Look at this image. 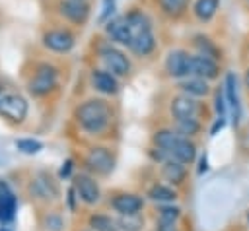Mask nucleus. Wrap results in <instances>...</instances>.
Listing matches in <instances>:
<instances>
[{
	"label": "nucleus",
	"mask_w": 249,
	"mask_h": 231,
	"mask_svg": "<svg viewBox=\"0 0 249 231\" xmlns=\"http://www.w3.org/2000/svg\"><path fill=\"white\" fill-rule=\"evenodd\" d=\"M74 116L88 134H101L111 122V109L101 99H89L76 109Z\"/></svg>",
	"instance_id": "1"
},
{
	"label": "nucleus",
	"mask_w": 249,
	"mask_h": 231,
	"mask_svg": "<svg viewBox=\"0 0 249 231\" xmlns=\"http://www.w3.org/2000/svg\"><path fill=\"white\" fill-rule=\"evenodd\" d=\"M99 58H101L105 70H109L111 74L121 76V78L130 74V60L126 58L124 52H121L113 45H103L99 49Z\"/></svg>",
	"instance_id": "2"
},
{
	"label": "nucleus",
	"mask_w": 249,
	"mask_h": 231,
	"mask_svg": "<svg viewBox=\"0 0 249 231\" xmlns=\"http://www.w3.org/2000/svg\"><path fill=\"white\" fill-rule=\"evenodd\" d=\"M0 116L10 122H23L27 116V101L18 93H6L0 97Z\"/></svg>",
	"instance_id": "3"
},
{
	"label": "nucleus",
	"mask_w": 249,
	"mask_h": 231,
	"mask_svg": "<svg viewBox=\"0 0 249 231\" xmlns=\"http://www.w3.org/2000/svg\"><path fill=\"white\" fill-rule=\"evenodd\" d=\"M54 85H56V70L53 66H49V64H39L35 74H33V78L27 83L29 91L33 95H37V97L47 95Z\"/></svg>",
	"instance_id": "4"
},
{
	"label": "nucleus",
	"mask_w": 249,
	"mask_h": 231,
	"mask_svg": "<svg viewBox=\"0 0 249 231\" xmlns=\"http://www.w3.org/2000/svg\"><path fill=\"white\" fill-rule=\"evenodd\" d=\"M86 165L89 171H93L97 175H109L115 167V157L107 148L97 146V148L89 149V153L86 157Z\"/></svg>",
	"instance_id": "5"
},
{
	"label": "nucleus",
	"mask_w": 249,
	"mask_h": 231,
	"mask_svg": "<svg viewBox=\"0 0 249 231\" xmlns=\"http://www.w3.org/2000/svg\"><path fill=\"white\" fill-rule=\"evenodd\" d=\"M74 190H76L78 198H80L84 204H88V206L97 204L99 198H101V190H99L97 181H95L93 177H89V175H84V173H80V175L74 179Z\"/></svg>",
	"instance_id": "6"
},
{
	"label": "nucleus",
	"mask_w": 249,
	"mask_h": 231,
	"mask_svg": "<svg viewBox=\"0 0 249 231\" xmlns=\"http://www.w3.org/2000/svg\"><path fill=\"white\" fill-rule=\"evenodd\" d=\"M191 68V54L183 49H175L165 58V72L171 78H187Z\"/></svg>",
	"instance_id": "7"
},
{
	"label": "nucleus",
	"mask_w": 249,
	"mask_h": 231,
	"mask_svg": "<svg viewBox=\"0 0 249 231\" xmlns=\"http://www.w3.org/2000/svg\"><path fill=\"white\" fill-rule=\"evenodd\" d=\"M169 159H175V161H181V163H191L193 159H195V155H196V148H195V144L189 140V138H185V136H179L177 134V138L171 142V146L163 151Z\"/></svg>",
	"instance_id": "8"
},
{
	"label": "nucleus",
	"mask_w": 249,
	"mask_h": 231,
	"mask_svg": "<svg viewBox=\"0 0 249 231\" xmlns=\"http://www.w3.org/2000/svg\"><path fill=\"white\" fill-rule=\"evenodd\" d=\"M220 74V66L218 60L202 56V54H191V68H189V76H198L204 80H214Z\"/></svg>",
	"instance_id": "9"
},
{
	"label": "nucleus",
	"mask_w": 249,
	"mask_h": 231,
	"mask_svg": "<svg viewBox=\"0 0 249 231\" xmlns=\"http://www.w3.org/2000/svg\"><path fill=\"white\" fill-rule=\"evenodd\" d=\"M169 113L175 120L179 118H195L196 113H198V103L193 99V95H187V93H181V95H175L169 103Z\"/></svg>",
	"instance_id": "10"
},
{
	"label": "nucleus",
	"mask_w": 249,
	"mask_h": 231,
	"mask_svg": "<svg viewBox=\"0 0 249 231\" xmlns=\"http://www.w3.org/2000/svg\"><path fill=\"white\" fill-rule=\"evenodd\" d=\"M43 45L54 52H68L74 47V35L66 29H51L43 35Z\"/></svg>",
	"instance_id": "11"
},
{
	"label": "nucleus",
	"mask_w": 249,
	"mask_h": 231,
	"mask_svg": "<svg viewBox=\"0 0 249 231\" xmlns=\"http://www.w3.org/2000/svg\"><path fill=\"white\" fill-rule=\"evenodd\" d=\"M58 8H60V14H62L68 21H72V23H76V25H82V23L88 21L89 6H88L86 0H62Z\"/></svg>",
	"instance_id": "12"
},
{
	"label": "nucleus",
	"mask_w": 249,
	"mask_h": 231,
	"mask_svg": "<svg viewBox=\"0 0 249 231\" xmlns=\"http://www.w3.org/2000/svg\"><path fill=\"white\" fill-rule=\"evenodd\" d=\"M226 101L231 109V116H233V124H239L241 118V103H239V93H237V78L233 72L226 74Z\"/></svg>",
	"instance_id": "13"
},
{
	"label": "nucleus",
	"mask_w": 249,
	"mask_h": 231,
	"mask_svg": "<svg viewBox=\"0 0 249 231\" xmlns=\"http://www.w3.org/2000/svg\"><path fill=\"white\" fill-rule=\"evenodd\" d=\"M105 31H107V35H109L113 41L130 47V43H132V33H130V27H128L124 16H123V17L109 19L107 25H105Z\"/></svg>",
	"instance_id": "14"
},
{
	"label": "nucleus",
	"mask_w": 249,
	"mask_h": 231,
	"mask_svg": "<svg viewBox=\"0 0 249 231\" xmlns=\"http://www.w3.org/2000/svg\"><path fill=\"white\" fill-rule=\"evenodd\" d=\"M111 206L119 214H138L144 208V200L140 196H136V194L123 192V194H117L111 200Z\"/></svg>",
	"instance_id": "15"
},
{
	"label": "nucleus",
	"mask_w": 249,
	"mask_h": 231,
	"mask_svg": "<svg viewBox=\"0 0 249 231\" xmlns=\"http://www.w3.org/2000/svg\"><path fill=\"white\" fill-rule=\"evenodd\" d=\"M91 83L99 93H105V95H115L119 91L117 76L111 74L109 70H93L91 72Z\"/></svg>",
	"instance_id": "16"
},
{
	"label": "nucleus",
	"mask_w": 249,
	"mask_h": 231,
	"mask_svg": "<svg viewBox=\"0 0 249 231\" xmlns=\"http://www.w3.org/2000/svg\"><path fill=\"white\" fill-rule=\"evenodd\" d=\"M16 215V196L10 190L8 182L0 179V221L8 223Z\"/></svg>",
	"instance_id": "17"
},
{
	"label": "nucleus",
	"mask_w": 249,
	"mask_h": 231,
	"mask_svg": "<svg viewBox=\"0 0 249 231\" xmlns=\"http://www.w3.org/2000/svg\"><path fill=\"white\" fill-rule=\"evenodd\" d=\"M128 49H130L132 54H136V56H148V54H152L154 49H156V37H154V31L148 29V31H142V33L134 35V37H132V43H130Z\"/></svg>",
	"instance_id": "18"
},
{
	"label": "nucleus",
	"mask_w": 249,
	"mask_h": 231,
	"mask_svg": "<svg viewBox=\"0 0 249 231\" xmlns=\"http://www.w3.org/2000/svg\"><path fill=\"white\" fill-rule=\"evenodd\" d=\"M179 89L187 95H193V97H202L210 91L208 87V80L204 78H198V76H187L185 80L179 82Z\"/></svg>",
	"instance_id": "19"
},
{
	"label": "nucleus",
	"mask_w": 249,
	"mask_h": 231,
	"mask_svg": "<svg viewBox=\"0 0 249 231\" xmlns=\"http://www.w3.org/2000/svg\"><path fill=\"white\" fill-rule=\"evenodd\" d=\"M220 8V0H196L193 4V14L198 21H210Z\"/></svg>",
	"instance_id": "20"
},
{
	"label": "nucleus",
	"mask_w": 249,
	"mask_h": 231,
	"mask_svg": "<svg viewBox=\"0 0 249 231\" xmlns=\"http://www.w3.org/2000/svg\"><path fill=\"white\" fill-rule=\"evenodd\" d=\"M193 45H195V49H196V54H202V56L220 60V54H222V52H220L218 45H216L212 39H208V37H204V35H195V37H193Z\"/></svg>",
	"instance_id": "21"
},
{
	"label": "nucleus",
	"mask_w": 249,
	"mask_h": 231,
	"mask_svg": "<svg viewBox=\"0 0 249 231\" xmlns=\"http://www.w3.org/2000/svg\"><path fill=\"white\" fill-rule=\"evenodd\" d=\"M163 177L173 184H181L185 181V163L175 159L163 161Z\"/></svg>",
	"instance_id": "22"
},
{
	"label": "nucleus",
	"mask_w": 249,
	"mask_h": 231,
	"mask_svg": "<svg viewBox=\"0 0 249 231\" xmlns=\"http://www.w3.org/2000/svg\"><path fill=\"white\" fill-rule=\"evenodd\" d=\"M33 188H35V194H37L39 198H45V200L54 198V196L58 194L56 184H54L47 175H39V177L33 181Z\"/></svg>",
	"instance_id": "23"
},
{
	"label": "nucleus",
	"mask_w": 249,
	"mask_h": 231,
	"mask_svg": "<svg viewBox=\"0 0 249 231\" xmlns=\"http://www.w3.org/2000/svg\"><path fill=\"white\" fill-rule=\"evenodd\" d=\"M161 12L169 17H179L185 14L187 6H189V0H158Z\"/></svg>",
	"instance_id": "24"
},
{
	"label": "nucleus",
	"mask_w": 249,
	"mask_h": 231,
	"mask_svg": "<svg viewBox=\"0 0 249 231\" xmlns=\"http://www.w3.org/2000/svg\"><path fill=\"white\" fill-rule=\"evenodd\" d=\"M175 132L185 138L196 136L200 132V122L196 120V116L195 118H179V120H175Z\"/></svg>",
	"instance_id": "25"
},
{
	"label": "nucleus",
	"mask_w": 249,
	"mask_h": 231,
	"mask_svg": "<svg viewBox=\"0 0 249 231\" xmlns=\"http://www.w3.org/2000/svg\"><path fill=\"white\" fill-rule=\"evenodd\" d=\"M117 225L123 229V231H140L144 227V217L138 214H121Z\"/></svg>",
	"instance_id": "26"
},
{
	"label": "nucleus",
	"mask_w": 249,
	"mask_h": 231,
	"mask_svg": "<svg viewBox=\"0 0 249 231\" xmlns=\"http://www.w3.org/2000/svg\"><path fill=\"white\" fill-rule=\"evenodd\" d=\"M148 196L150 200L154 202H173L177 198L175 190H171L169 186H163V184H154L150 190H148Z\"/></svg>",
	"instance_id": "27"
},
{
	"label": "nucleus",
	"mask_w": 249,
	"mask_h": 231,
	"mask_svg": "<svg viewBox=\"0 0 249 231\" xmlns=\"http://www.w3.org/2000/svg\"><path fill=\"white\" fill-rule=\"evenodd\" d=\"M89 225L93 231H119L117 223L109 217V215H101V214H95L89 217Z\"/></svg>",
	"instance_id": "28"
},
{
	"label": "nucleus",
	"mask_w": 249,
	"mask_h": 231,
	"mask_svg": "<svg viewBox=\"0 0 249 231\" xmlns=\"http://www.w3.org/2000/svg\"><path fill=\"white\" fill-rule=\"evenodd\" d=\"M181 215V210L175 206H163L158 210V221L160 225H173V221Z\"/></svg>",
	"instance_id": "29"
},
{
	"label": "nucleus",
	"mask_w": 249,
	"mask_h": 231,
	"mask_svg": "<svg viewBox=\"0 0 249 231\" xmlns=\"http://www.w3.org/2000/svg\"><path fill=\"white\" fill-rule=\"evenodd\" d=\"M16 148H18L21 153L33 155V153L41 151L43 144H41L39 140H33V138H21V140H16Z\"/></svg>",
	"instance_id": "30"
},
{
	"label": "nucleus",
	"mask_w": 249,
	"mask_h": 231,
	"mask_svg": "<svg viewBox=\"0 0 249 231\" xmlns=\"http://www.w3.org/2000/svg\"><path fill=\"white\" fill-rule=\"evenodd\" d=\"M43 225H45L47 231H62L64 221H62V217H60L58 214L49 212V214L45 215V219H43Z\"/></svg>",
	"instance_id": "31"
},
{
	"label": "nucleus",
	"mask_w": 249,
	"mask_h": 231,
	"mask_svg": "<svg viewBox=\"0 0 249 231\" xmlns=\"http://www.w3.org/2000/svg\"><path fill=\"white\" fill-rule=\"evenodd\" d=\"M115 12V0H103V12L99 16V21H105L107 17H111Z\"/></svg>",
	"instance_id": "32"
},
{
	"label": "nucleus",
	"mask_w": 249,
	"mask_h": 231,
	"mask_svg": "<svg viewBox=\"0 0 249 231\" xmlns=\"http://www.w3.org/2000/svg\"><path fill=\"white\" fill-rule=\"evenodd\" d=\"M216 111H218V116L226 118V97L222 91H216Z\"/></svg>",
	"instance_id": "33"
},
{
	"label": "nucleus",
	"mask_w": 249,
	"mask_h": 231,
	"mask_svg": "<svg viewBox=\"0 0 249 231\" xmlns=\"http://www.w3.org/2000/svg\"><path fill=\"white\" fill-rule=\"evenodd\" d=\"M70 169H72V161L68 159V161L62 165V169H60V177H66V175L70 173Z\"/></svg>",
	"instance_id": "34"
},
{
	"label": "nucleus",
	"mask_w": 249,
	"mask_h": 231,
	"mask_svg": "<svg viewBox=\"0 0 249 231\" xmlns=\"http://www.w3.org/2000/svg\"><path fill=\"white\" fill-rule=\"evenodd\" d=\"M208 169V165H206V155H202L200 157V167H198V173H204Z\"/></svg>",
	"instance_id": "35"
},
{
	"label": "nucleus",
	"mask_w": 249,
	"mask_h": 231,
	"mask_svg": "<svg viewBox=\"0 0 249 231\" xmlns=\"http://www.w3.org/2000/svg\"><path fill=\"white\" fill-rule=\"evenodd\" d=\"M245 87L249 89V68H247V72H245Z\"/></svg>",
	"instance_id": "36"
},
{
	"label": "nucleus",
	"mask_w": 249,
	"mask_h": 231,
	"mask_svg": "<svg viewBox=\"0 0 249 231\" xmlns=\"http://www.w3.org/2000/svg\"><path fill=\"white\" fill-rule=\"evenodd\" d=\"M247 223H249V212H247Z\"/></svg>",
	"instance_id": "37"
},
{
	"label": "nucleus",
	"mask_w": 249,
	"mask_h": 231,
	"mask_svg": "<svg viewBox=\"0 0 249 231\" xmlns=\"http://www.w3.org/2000/svg\"><path fill=\"white\" fill-rule=\"evenodd\" d=\"M82 231H86V229H82Z\"/></svg>",
	"instance_id": "38"
},
{
	"label": "nucleus",
	"mask_w": 249,
	"mask_h": 231,
	"mask_svg": "<svg viewBox=\"0 0 249 231\" xmlns=\"http://www.w3.org/2000/svg\"><path fill=\"white\" fill-rule=\"evenodd\" d=\"M245 2H249V0H245Z\"/></svg>",
	"instance_id": "39"
},
{
	"label": "nucleus",
	"mask_w": 249,
	"mask_h": 231,
	"mask_svg": "<svg viewBox=\"0 0 249 231\" xmlns=\"http://www.w3.org/2000/svg\"><path fill=\"white\" fill-rule=\"evenodd\" d=\"M0 91H2V89H0Z\"/></svg>",
	"instance_id": "40"
}]
</instances>
